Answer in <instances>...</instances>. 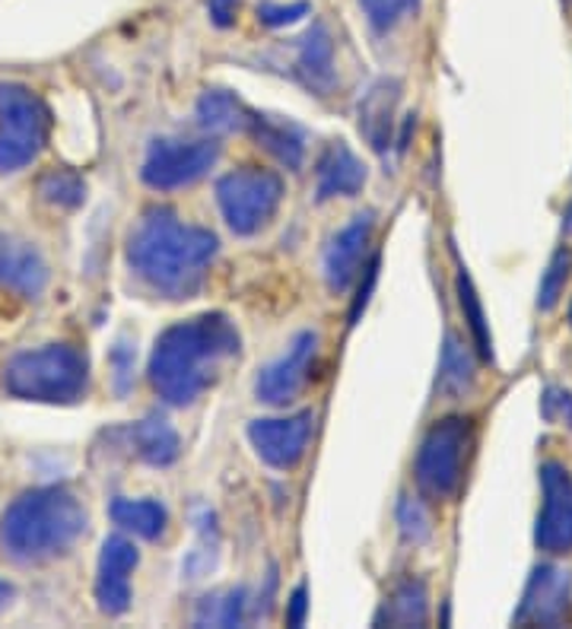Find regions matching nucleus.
<instances>
[{"label":"nucleus","instance_id":"1","mask_svg":"<svg viewBox=\"0 0 572 629\" xmlns=\"http://www.w3.org/2000/svg\"><path fill=\"white\" fill-rule=\"evenodd\" d=\"M242 337L223 312H204L166 327L150 356V385L172 407H188L238 359Z\"/></svg>","mask_w":572,"mask_h":629},{"label":"nucleus","instance_id":"2","mask_svg":"<svg viewBox=\"0 0 572 629\" xmlns=\"http://www.w3.org/2000/svg\"><path fill=\"white\" fill-rule=\"evenodd\" d=\"M127 267L160 296L191 300L216 257V235L185 223L172 207H150L127 235Z\"/></svg>","mask_w":572,"mask_h":629},{"label":"nucleus","instance_id":"3","mask_svg":"<svg viewBox=\"0 0 572 629\" xmlns=\"http://www.w3.org/2000/svg\"><path fill=\"white\" fill-rule=\"evenodd\" d=\"M90 528V513L68 487L25 489L0 515V557L39 566L64 557Z\"/></svg>","mask_w":572,"mask_h":629},{"label":"nucleus","instance_id":"4","mask_svg":"<svg viewBox=\"0 0 572 629\" xmlns=\"http://www.w3.org/2000/svg\"><path fill=\"white\" fill-rule=\"evenodd\" d=\"M7 395L35 404H76L90 388V359L73 344L23 349L3 366Z\"/></svg>","mask_w":572,"mask_h":629},{"label":"nucleus","instance_id":"5","mask_svg":"<svg viewBox=\"0 0 572 629\" xmlns=\"http://www.w3.org/2000/svg\"><path fill=\"white\" fill-rule=\"evenodd\" d=\"M471 445H474V426L468 417H446L429 426L413 461V480L427 499L442 503L458 493Z\"/></svg>","mask_w":572,"mask_h":629},{"label":"nucleus","instance_id":"6","mask_svg":"<svg viewBox=\"0 0 572 629\" xmlns=\"http://www.w3.org/2000/svg\"><path fill=\"white\" fill-rule=\"evenodd\" d=\"M51 131L42 95L23 83H0V175H13L39 160Z\"/></svg>","mask_w":572,"mask_h":629},{"label":"nucleus","instance_id":"7","mask_svg":"<svg viewBox=\"0 0 572 629\" xmlns=\"http://www.w3.org/2000/svg\"><path fill=\"white\" fill-rule=\"evenodd\" d=\"M284 201V179L274 169L242 165L216 182V204L236 235H255L274 220Z\"/></svg>","mask_w":572,"mask_h":629},{"label":"nucleus","instance_id":"8","mask_svg":"<svg viewBox=\"0 0 572 629\" xmlns=\"http://www.w3.org/2000/svg\"><path fill=\"white\" fill-rule=\"evenodd\" d=\"M219 160L214 140H153L143 160L141 179L153 191H178L201 182Z\"/></svg>","mask_w":572,"mask_h":629},{"label":"nucleus","instance_id":"9","mask_svg":"<svg viewBox=\"0 0 572 629\" xmlns=\"http://www.w3.org/2000/svg\"><path fill=\"white\" fill-rule=\"evenodd\" d=\"M572 610V569L556 562H541L531 569L522 591V605L515 607V627H560Z\"/></svg>","mask_w":572,"mask_h":629},{"label":"nucleus","instance_id":"10","mask_svg":"<svg viewBox=\"0 0 572 629\" xmlns=\"http://www.w3.org/2000/svg\"><path fill=\"white\" fill-rule=\"evenodd\" d=\"M541 496L544 506L534 525V544L541 554L566 557L572 554V474L560 461L541 465Z\"/></svg>","mask_w":572,"mask_h":629},{"label":"nucleus","instance_id":"11","mask_svg":"<svg viewBox=\"0 0 572 629\" xmlns=\"http://www.w3.org/2000/svg\"><path fill=\"white\" fill-rule=\"evenodd\" d=\"M318 356V334L315 331H299L280 359L264 366L255 378V397L270 407H286L306 392L311 378V366Z\"/></svg>","mask_w":572,"mask_h":629},{"label":"nucleus","instance_id":"12","mask_svg":"<svg viewBox=\"0 0 572 629\" xmlns=\"http://www.w3.org/2000/svg\"><path fill=\"white\" fill-rule=\"evenodd\" d=\"M315 433V414L299 410L293 417H270L252 419L248 423V443L258 452L264 465L277 467V470H293L306 458Z\"/></svg>","mask_w":572,"mask_h":629},{"label":"nucleus","instance_id":"13","mask_svg":"<svg viewBox=\"0 0 572 629\" xmlns=\"http://www.w3.org/2000/svg\"><path fill=\"white\" fill-rule=\"evenodd\" d=\"M372 233H376V216L366 210L354 216L340 233L328 242L325 252V280L331 293H347L366 267V255L372 248Z\"/></svg>","mask_w":572,"mask_h":629},{"label":"nucleus","instance_id":"14","mask_svg":"<svg viewBox=\"0 0 572 629\" xmlns=\"http://www.w3.org/2000/svg\"><path fill=\"white\" fill-rule=\"evenodd\" d=\"M141 554L124 535L105 537L99 569H95V605L109 617H121L131 607V572L137 569Z\"/></svg>","mask_w":572,"mask_h":629},{"label":"nucleus","instance_id":"15","mask_svg":"<svg viewBox=\"0 0 572 629\" xmlns=\"http://www.w3.org/2000/svg\"><path fill=\"white\" fill-rule=\"evenodd\" d=\"M48 286V261L42 252L17 235L0 233V290L20 296V300H39Z\"/></svg>","mask_w":572,"mask_h":629},{"label":"nucleus","instance_id":"16","mask_svg":"<svg viewBox=\"0 0 572 629\" xmlns=\"http://www.w3.org/2000/svg\"><path fill=\"white\" fill-rule=\"evenodd\" d=\"M398 99H401V83L398 80H379L369 93L359 99V134L369 140V146L376 153H385L391 146Z\"/></svg>","mask_w":572,"mask_h":629},{"label":"nucleus","instance_id":"17","mask_svg":"<svg viewBox=\"0 0 572 629\" xmlns=\"http://www.w3.org/2000/svg\"><path fill=\"white\" fill-rule=\"evenodd\" d=\"M296 70L315 95L331 93L337 83V70H334V39L328 26L311 23L306 29L296 51Z\"/></svg>","mask_w":572,"mask_h":629},{"label":"nucleus","instance_id":"18","mask_svg":"<svg viewBox=\"0 0 572 629\" xmlns=\"http://www.w3.org/2000/svg\"><path fill=\"white\" fill-rule=\"evenodd\" d=\"M366 185V165L357 160V153L337 140L331 143L321 160H318V201H331V197H354Z\"/></svg>","mask_w":572,"mask_h":629},{"label":"nucleus","instance_id":"19","mask_svg":"<svg viewBox=\"0 0 572 629\" xmlns=\"http://www.w3.org/2000/svg\"><path fill=\"white\" fill-rule=\"evenodd\" d=\"M248 134L258 140V146H264L284 169H289V172L303 169V160H306V134L293 121H284V118L274 115H252Z\"/></svg>","mask_w":572,"mask_h":629},{"label":"nucleus","instance_id":"20","mask_svg":"<svg viewBox=\"0 0 572 629\" xmlns=\"http://www.w3.org/2000/svg\"><path fill=\"white\" fill-rule=\"evenodd\" d=\"M477 385V363L471 347L449 331L442 344V363H439V378H436V395L442 400H464Z\"/></svg>","mask_w":572,"mask_h":629},{"label":"nucleus","instance_id":"21","mask_svg":"<svg viewBox=\"0 0 572 629\" xmlns=\"http://www.w3.org/2000/svg\"><path fill=\"white\" fill-rule=\"evenodd\" d=\"M127 443H131V452L150 467L175 465L178 455H182L178 433L163 417H146L134 423L127 429Z\"/></svg>","mask_w":572,"mask_h":629},{"label":"nucleus","instance_id":"22","mask_svg":"<svg viewBox=\"0 0 572 629\" xmlns=\"http://www.w3.org/2000/svg\"><path fill=\"white\" fill-rule=\"evenodd\" d=\"M429 620V591L423 579H401L388 591L385 605L376 613V623L388 627H427Z\"/></svg>","mask_w":572,"mask_h":629},{"label":"nucleus","instance_id":"23","mask_svg":"<svg viewBox=\"0 0 572 629\" xmlns=\"http://www.w3.org/2000/svg\"><path fill=\"white\" fill-rule=\"evenodd\" d=\"M109 515H112V521L119 525L121 531L143 537V540H160L168 528V509L163 503H156V499H127V496H119V499H112Z\"/></svg>","mask_w":572,"mask_h":629},{"label":"nucleus","instance_id":"24","mask_svg":"<svg viewBox=\"0 0 572 629\" xmlns=\"http://www.w3.org/2000/svg\"><path fill=\"white\" fill-rule=\"evenodd\" d=\"M252 112L238 102V95L226 90H207L197 99V124L211 134H233L248 131Z\"/></svg>","mask_w":572,"mask_h":629},{"label":"nucleus","instance_id":"25","mask_svg":"<svg viewBox=\"0 0 572 629\" xmlns=\"http://www.w3.org/2000/svg\"><path fill=\"white\" fill-rule=\"evenodd\" d=\"M454 286H458V305H461V312H464V322H468V331H471L474 349L480 353L483 363H493V334H490V322H487L483 303H480V296H477L471 274H468L464 264H458Z\"/></svg>","mask_w":572,"mask_h":629},{"label":"nucleus","instance_id":"26","mask_svg":"<svg viewBox=\"0 0 572 629\" xmlns=\"http://www.w3.org/2000/svg\"><path fill=\"white\" fill-rule=\"evenodd\" d=\"M245 588H229V591H216L207 595L197 613H194V623L197 627H242L245 620Z\"/></svg>","mask_w":572,"mask_h":629},{"label":"nucleus","instance_id":"27","mask_svg":"<svg viewBox=\"0 0 572 629\" xmlns=\"http://www.w3.org/2000/svg\"><path fill=\"white\" fill-rule=\"evenodd\" d=\"M42 201L58 210H73L86 201V182L73 169H48L39 179Z\"/></svg>","mask_w":572,"mask_h":629},{"label":"nucleus","instance_id":"28","mask_svg":"<svg viewBox=\"0 0 572 629\" xmlns=\"http://www.w3.org/2000/svg\"><path fill=\"white\" fill-rule=\"evenodd\" d=\"M570 271H572V252L570 245H560L553 255H550L548 271L541 277V286H538V308L541 312H553L563 293H566V283H570Z\"/></svg>","mask_w":572,"mask_h":629},{"label":"nucleus","instance_id":"29","mask_svg":"<svg viewBox=\"0 0 572 629\" xmlns=\"http://www.w3.org/2000/svg\"><path fill=\"white\" fill-rule=\"evenodd\" d=\"M420 3L423 0H359V10L376 32H391L410 20L420 10Z\"/></svg>","mask_w":572,"mask_h":629},{"label":"nucleus","instance_id":"30","mask_svg":"<svg viewBox=\"0 0 572 629\" xmlns=\"http://www.w3.org/2000/svg\"><path fill=\"white\" fill-rule=\"evenodd\" d=\"M398 528H401V537L413 547H423L432 537V518H429L427 503L420 496H401L398 499Z\"/></svg>","mask_w":572,"mask_h":629},{"label":"nucleus","instance_id":"31","mask_svg":"<svg viewBox=\"0 0 572 629\" xmlns=\"http://www.w3.org/2000/svg\"><path fill=\"white\" fill-rule=\"evenodd\" d=\"M207 525H211V521H207ZM207 525L201 528V531H204V540L191 550L185 566H182V572L188 576V582H197V579L211 576L216 569V554H219L216 547H219V540H216V537L211 540V531H214V528H207Z\"/></svg>","mask_w":572,"mask_h":629},{"label":"nucleus","instance_id":"32","mask_svg":"<svg viewBox=\"0 0 572 629\" xmlns=\"http://www.w3.org/2000/svg\"><path fill=\"white\" fill-rule=\"evenodd\" d=\"M134 359H137V349L131 347L124 337H121L119 344L112 347L109 353V366H112V382H115V392L121 397L131 392V385H134Z\"/></svg>","mask_w":572,"mask_h":629},{"label":"nucleus","instance_id":"33","mask_svg":"<svg viewBox=\"0 0 572 629\" xmlns=\"http://www.w3.org/2000/svg\"><path fill=\"white\" fill-rule=\"evenodd\" d=\"M311 7L306 3V0H296V3H262L258 7V20H262L264 26H270V29H280V26H289L296 23V20H303V17H309Z\"/></svg>","mask_w":572,"mask_h":629},{"label":"nucleus","instance_id":"34","mask_svg":"<svg viewBox=\"0 0 572 629\" xmlns=\"http://www.w3.org/2000/svg\"><path fill=\"white\" fill-rule=\"evenodd\" d=\"M541 414L548 423H560L572 429V392L560 388V385H548L544 397H541Z\"/></svg>","mask_w":572,"mask_h":629},{"label":"nucleus","instance_id":"35","mask_svg":"<svg viewBox=\"0 0 572 629\" xmlns=\"http://www.w3.org/2000/svg\"><path fill=\"white\" fill-rule=\"evenodd\" d=\"M362 274H366V280H359L357 296H354V305H350V325H359V315H362V308L369 305L372 286H376V277H379V255L369 257V264H366Z\"/></svg>","mask_w":572,"mask_h":629},{"label":"nucleus","instance_id":"36","mask_svg":"<svg viewBox=\"0 0 572 629\" xmlns=\"http://www.w3.org/2000/svg\"><path fill=\"white\" fill-rule=\"evenodd\" d=\"M306 613H309V588L306 585H296L289 601H286V623L289 627H303L306 623Z\"/></svg>","mask_w":572,"mask_h":629},{"label":"nucleus","instance_id":"37","mask_svg":"<svg viewBox=\"0 0 572 629\" xmlns=\"http://www.w3.org/2000/svg\"><path fill=\"white\" fill-rule=\"evenodd\" d=\"M207 10H211V23L229 29L238 17V0H207Z\"/></svg>","mask_w":572,"mask_h":629},{"label":"nucleus","instance_id":"38","mask_svg":"<svg viewBox=\"0 0 572 629\" xmlns=\"http://www.w3.org/2000/svg\"><path fill=\"white\" fill-rule=\"evenodd\" d=\"M13 598H17V588H13V582L0 579V613H3L7 607L13 605Z\"/></svg>","mask_w":572,"mask_h":629},{"label":"nucleus","instance_id":"39","mask_svg":"<svg viewBox=\"0 0 572 629\" xmlns=\"http://www.w3.org/2000/svg\"><path fill=\"white\" fill-rule=\"evenodd\" d=\"M563 233L572 235V201H570V207L563 210Z\"/></svg>","mask_w":572,"mask_h":629},{"label":"nucleus","instance_id":"40","mask_svg":"<svg viewBox=\"0 0 572 629\" xmlns=\"http://www.w3.org/2000/svg\"><path fill=\"white\" fill-rule=\"evenodd\" d=\"M570 318H572V308H570Z\"/></svg>","mask_w":572,"mask_h":629}]
</instances>
